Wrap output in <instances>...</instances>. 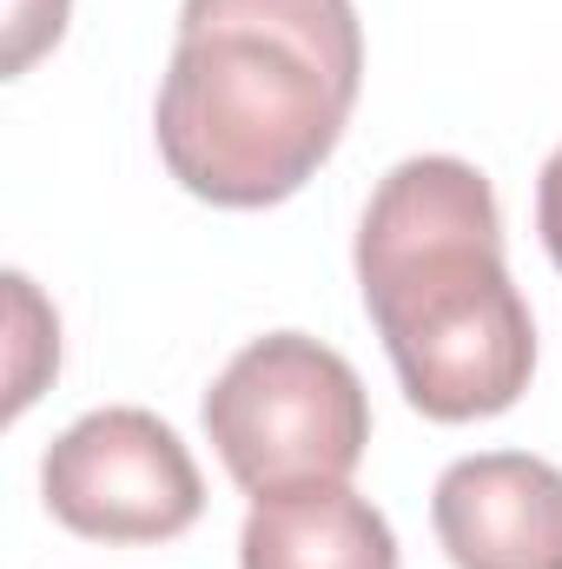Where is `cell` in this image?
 Segmentation results:
<instances>
[{"label":"cell","instance_id":"cell-1","mask_svg":"<svg viewBox=\"0 0 562 569\" xmlns=\"http://www.w3.org/2000/svg\"><path fill=\"white\" fill-rule=\"evenodd\" d=\"M358 87L351 0H185L152 107L159 159L205 206H279L338 152Z\"/></svg>","mask_w":562,"mask_h":569},{"label":"cell","instance_id":"cell-2","mask_svg":"<svg viewBox=\"0 0 562 569\" xmlns=\"http://www.w3.org/2000/svg\"><path fill=\"white\" fill-rule=\"evenodd\" d=\"M358 291L391 371L430 425L503 418L536 371V318L503 266L496 186L450 152L378 179L358 226Z\"/></svg>","mask_w":562,"mask_h":569},{"label":"cell","instance_id":"cell-3","mask_svg":"<svg viewBox=\"0 0 562 569\" xmlns=\"http://www.w3.org/2000/svg\"><path fill=\"white\" fill-rule=\"evenodd\" d=\"M205 437L245 497L344 483L371 443L364 378L304 331L252 338L205 391Z\"/></svg>","mask_w":562,"mask_h":569},{"label":"cell","instance_id":"cell-4","mask_svg":"<svg viewBox=\"0 0 562 569\" xmlns=\"http://www.w3.org/2000/svg\"><path fill=\"white\" fill-rule=\"evenodd\" d=\"M53 523L93 543H172L205 510V477L179 430L140 405H107L67 425L40 457Z\"/></svg>","mask_w":562,"mask_h":569},{"label":"cell","instance_id":"cell-5","mask_svg":"<svg viewBox=\"0 0 562 569\" xmlns=\"http://www.w3.org/2000/svg\"><path fill=\"white\" fill-rule=\"evenodd\" d=\"M450 569H562V470L530 450L456 457L430 490Z\"/></svg>","mask_w":562,"mask_h":569},{"label":"cell","instance_id":"cell-6","mask_svg":"<svg viewBox=\"0 0 562 569\" xmlns=\"http://www.w3.org/2000/svg\"><path fill=\"white\" fill-rule=\"evenodd\" d=\"M239 569H398L384 510L344 483L252 497L239 530Z\"/></svg>","mask_w":562,"mask_h":569},{"label":"cell","instance_id":"cell-7","mask_svg":"<svg viewBox=\"0 0 562 569\" xmlns=\"http://www.w3.org/2000/svg\"><path fill=\"white\" fill-rule=\"evenodd\" d=\"M60 33H67V0H13V20H7V73H27Z\"/></svg>","mask_w":562,"mask_h":569},{"label":"cell","instance_id":"cell-8","mask_svg":"<svg viewBox=\"0 0 562 569\" xmlns=\"http://www.w3.org/2000/svg\"><path fill=\"white\" fill-rule=\"evenodd\" d=\"M536 232H543V246L562 272V146L543 159V179H536Z\"/></svg>","mask_w":562,"mask_h":569}]
</instances>
